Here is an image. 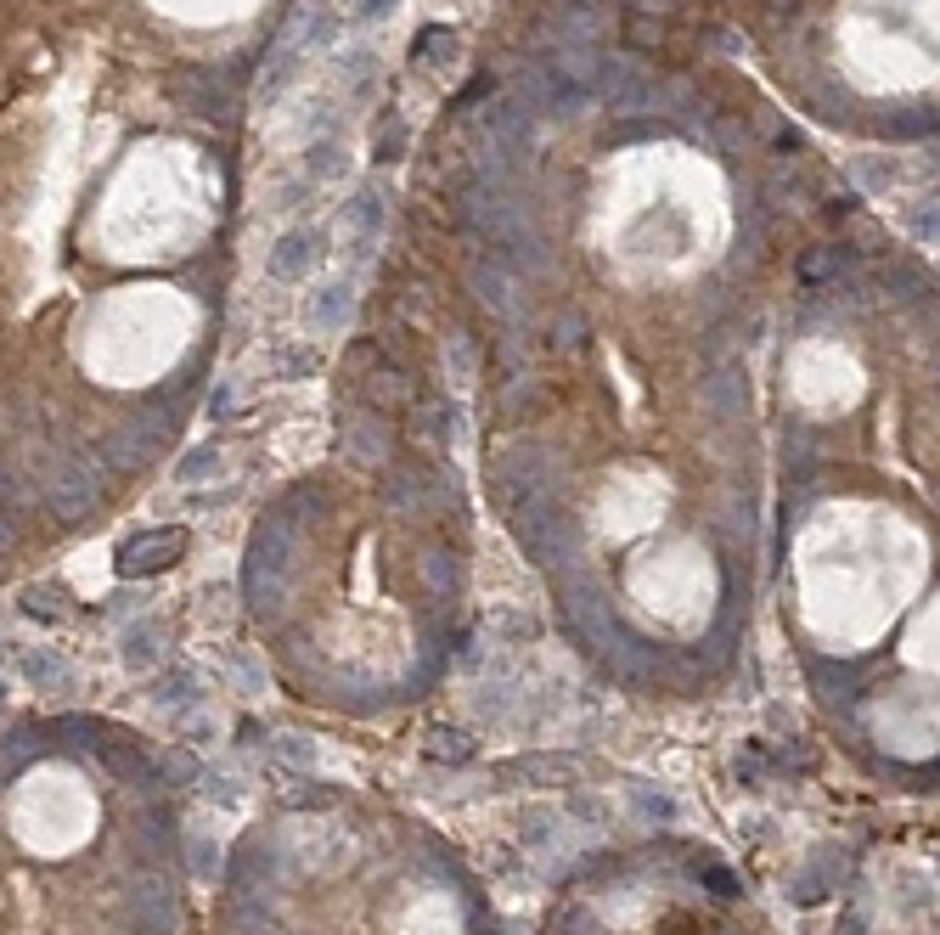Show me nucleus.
I'll return each mask as SVG.
<instances>
[{
    "label": "nucleus",
    "mask_w": 940,
    "mask_h": 935,
    "mask_svg": "<svg viewBox=\"0 0 940 935\" xmlns=\"http://www.w3.org/2000/svg\"><path fill=\"white\" fill-rule=\"evenodd\" d=\"M40 490H45V502H52V513H63V519H85L102 502V479L74 452H63L52 468H40Z\"/></svg>",
    "instance_id": "1"
},
{
    "label": "nucleus",
    "mask_w": 940,
    "mask_h": 935,
    "mask_svg": "<svg viewBox=\"0 0 940 935\" xmlns=\"http://www.w3.org/2000/svg\"><path fill=\"white\" fill-rule=\"evenodd\" d=\"M181 553H186V530H181V524H170V530H146V535H130L124 547H119V575H130V580L159 575V569H170Z\"/></svg>",
    "instance_id": "2"
},
{
    "label": "nucleus",
    "mask_w": 940,
    "mask_h": 935,
    "mask_svg": "<svg viewBox=\"0 0 940 935\" xmlns=\"http://www.w3.org/2000/svg\"><path fill=\"white\" fill-rule=\"evenodd\" d=\"M164 428L170 423H119L108 439H102V463L108 468H119V474H135V468H146L153 463V452H159V439H164Z\"/></svg>",
    "instance_id": "3"
},
{
    "label": "nucleus",
    "mask_w": 940,
    "mask_h": 935,
    "mask_svg": "<svg viewBox=\"0 0 940 935\" xmlns=\"http://www.w3.org/2000/svg\"><path fill=\"white\" fill-rule=\"evenodd\" d=\"M350 311H356V287L350 282H321L316 293H310V305H305V322H310V333H343V322H350Z\"/></svg>",
    "instance_id": "4"
},
{
    "label": "nucleus",
    "mask_w": 940,
    "mask_h": 935,
    "mask_svg": "<svg viewBox=\"0 0 940 935\" xmlns=\"http://www.w3.org/2000/svg\"><path fill=\"white\" fill-rule=\"evenodd\" d=\"M343 231H350L356 254H372V242L383 237V192H356L343 204Z\"/></svg>",
    "instance_id": "5"
},
{
    "label": "nucleus",
    "mask_w": 940,
    "mask_h": 935,
    "mask_svg": "<svg viewBox=\"0 0 940 935\" xmlns=\"http://www.w3.org/2000/svg\"><path fill=\"white\" fill-rule=\"evenodd\" d=\"M316 254H321L316 231H287V237H276V249H271V276L276 282H299L316 265Z\"/></svg>",
    "instance_id": "6"
},
{
    "label": "nucleus",
    "mask_w": 940,
    "mask_h": 935,
    "mask_svg": "<svg viewBox=\"0 0 940 935\" xmlns=\"http://www.w3.org/2000/svg\"><path fill=\"white\" fill-rule=\"evenodd\" d=\"M704 406L715 412V417H744V406H750V395H744V383H737V378H710L704 383Z\"/></svg>",
    "instance_id": "7"
},
{
    "label": "nucleus",
    "mask_w": 940,
    "mask_h": 935,
    "mask_svg": "<svg viewBox=\"0 0 940 935\" xmlns=\"http://www.w3.org/2000/svg\"><path fill=\"white\" fill-rule=\"evenodd\" d=\"M220 474V446H192L181 463H175V485H204V479H215Z\"/></svg>",
    "instance_id": "8"
},
{
    "label": "nucleus",
    "mask_w": 940,
    "mask_h": 935,
    "mask_svg": "<svg viewBox=\"0 0 940 935\" xmlns=\"http://www.w3.org/2000/svg\"><path fill=\"white\" fill-rule=\"evenodd\" d=\"M343 452H350L356 463H378V457H383V439H378V423H350V446H343Z\"/></svg>",
    "instance_id": "9"
},
{
    "label": "nucleus",
    "mask_w": 940,
    "mask_h": 935,
    "mask_svg": "<svg viewBox=\"0 0 940 935\" xmlns=\"http://www.w3.org/2000/svg\"><path fill=\"white\" fill-rule=\"evenodd\" d=\"M276 372L282 378H310L316 372V350H305V344H287V350L276 356Z\"/></svg>",
    "instance_id": "10"
},
{
    "label": "nucleus",
    "mask_w": 940,
    "mask_h": 935,
    "mask_svg": "<svg viewBox=\"0 0 940 935\" xmlns=\"http://www.w3.org/2000/svg\"><path fill=\"white\" fill-rule=\"evenodd\" d=\"M231 406H237V378H220V383H215V395H209V423L231 417Z\"/></svg>",
    "instance_id": "11"
},
{
    "label": "nucleus",
    "mask_w": 940,
    "mask_h": 935,
    "mask_svg": "<svg viewBox=\"0 0 940 935\" xmlns=\"http://www.w3.org/2000/svg\"><path fill=\"white\" fill-rule=\"evenodd\" d=\"M423 434L445 446V439H451V406H434V412H423Z\"/></svg>",
    "instance_id": "12"
},
{
    "label": "nucleus",
    "mask_w": 940,
    "mask_h": 935,
    "mask_svg": "<svg viewBox=\"0 0 940 935\" xmlns=\"http://www.w3.org/2000/svg\"><path fill=\"white\" fill-rule=\"evenodd\" d=\"M434 750H439L445 761H462V755H468V744H462V732H451V727H445V732H434Z\"/></svg>",
    "instance_id": "13"
},
{
    "label": "nucleus",
    "mask_w": 940,
    "mask_h": 935,
    "mask_svg": "<svg viewBox=\"0 0 940 935\" xmlns=\"http://www.w3.org/2000/svg\"><path fill=\"white\" fill-rule=\"evenodd\" d=\"M394 7V0H356V7H350V18H361V23H372V18H383Z\"/></svg>",
    "instance_id": "14"
}]
</instances>
